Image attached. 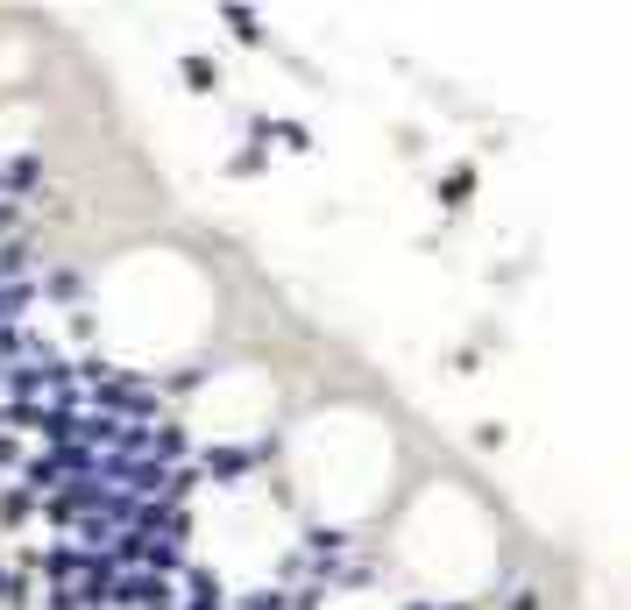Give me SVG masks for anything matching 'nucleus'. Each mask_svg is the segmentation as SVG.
Returning <instances> with one entry per match:
<instances>
[{"instance_id":"obj_1","label":"nucleus","mask_w":631,"mask_h":610,"mask_svg":"<svg viewBox=\"0 0 631 610\" xmlns=\"http://www.w3.org/2000/svg\"><path fill=\"white\" fill-rule=\"evenodd\" d=\"M185 610H228V597H220V583H214L206 568L185 575Z\"/></svg>"},{"instance_id":"obj_2","label":"nucleus","mask_w":631,"mask_h":610,"mask_svg":"<svg viewBox=\"0 0 631 610\" xmlns=\"http://www.w3.org/2000/svg\"><path fill=\"white\" fill-rule=\"evenodd\" d=\"M36 504H43V497H36V490H28V483H14V490H0V526H22V518H28V511H36Z\"/></svg>"},{"instance_id":"obj_3","label":"nucleus","mask_w":631,"mask_h":610,"mask_svg":"<svg viewBox=\"0 0 631 610\" xmlns=\"http://www.w3.org/2000/svg\"><path fill=\"white\" fill-rule=\"evenodd\" d=\"M43 185V163L36 157H14L8 171H0V192H36Z\"/></svg>"},{"instance_id":"obj_4","label":"nucleus","mask_w":631,"mask_h":610,"mask_svg":"<svg viewBox=\"0 0 631 610\" xmlns=\"http://www.w3.org/2000/svg\"><path fill=\"white\" fill-rule=\"evenodd\" d=\"M206 475H249L242 448H206Z\"/></svg>"},{"instance_id":"obj_5","label":"nucleus","mask_w":631,"mask_h":610,"mask_svg":"<svg viewBox=\"0 0 631 610\" xmlns=\"http://www.w3.org/2000/svg\"><path fill=\"white\" fill-rule=\"evenodd\" d=\"M177 71L192 79V93H214V85H220V65H206V57H185Z\"/></svg>"},{"instance_id":"obj_6","label":"nucleus","mask_w":631,"mask_h":610,"mask_svg":"<svg viewBox=\"0 0 631 610\" xmlns=\"http://www.w3.org/2000/svg\"><path fill=\"white\" fill-rule=\"evenodd\" d=\"M220 22H228V28H234L242 43H263V22H255L249 8H220Z\"/></svg>"},{"instance_id":"obj_7","label":"nucleus","mask_w":631,"mask_h":610,"mask_svg":"<svg viewBox=\"0 0 631 610\" xmlns=\"http://www.w3.org/2000/svg\"><path fill=\"white\" fill-rule=\"evenodd\" d=\"M43 299H79V271H50L43 277Z\"/></svg>"},{"instance_id":"obj_8","label":"nucleus","mask_w":631,"mask_h":610,"mask_svg":"<svg viewBox=\"0 0 631 610\" xmlns=\"http://www.w3.org/2000/svg\"><path fill=\"white\" fill-rule=\"evenodd\" d=\"M510 610H539V597H532V589H518V597H510Z\"/></svg>"},{"instance_id":"obj_9","label":"nucleus","mask_w":631,"mask_h":610,"mask_svg":"<svg viewBox=\"0 0 631 610\" xmlns=\"http://www.w3.org/2000/svg\"><path fill=\"white\" fill-rule=\"evenodd\" d=\"M0 603H14V583H8V575H0Z\"/></svg>"}]
</instances>
